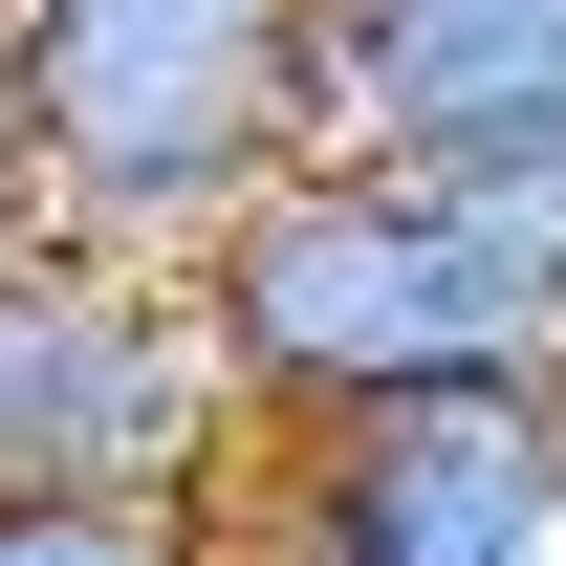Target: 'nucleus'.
I'll return each instance as SVG.
<instances>
[{
    "mask_svg": "<svg viewBox=\"0 0 566 566\" xmlns=\"http://www.w3.org/2000/svg\"><path fill=\"white\" fill-rule=\"evenodd\" d=\"M175 283H197V349L240 392V436L349 415V392H545V349H566V218L392 175V153H305Z\"/></svg>",
    "mask_w": 566,
    "mask_h": 566,
    "instance_id": "nucleus-1",
    "label": "nucleus"
},
{
    "mask_svg": "<svg viewBox=\"0 0 566 566\" xmlns=\"http://www.w3.org/2000/svg\"><path fill=\"white\" fill-rule=\"evenodd\" d=\"M0 109H22V218L109 262H197L240 197L327 153L305 0H0Z\"/></svg>",
    "mask_w": 566,
    "mask_h": 566,
    "instance_id": "nucleus-2",
    "label": "nucleus"
},
{
    "mask_svg": "<svg viewBox=\"0 0 566 566\" xmlns=\"http://www.w3.org/2000/svg\"><path fill=\"white\" fill-rule=\"evenodd\" d=\"M240 480V392L197 349V283L109 240H0V501H197Z\"/></svg>",
    "mask_w": 566,
    "mask_h": 566,
    "instance_id": "nucleus-3",
    "label": "nucleus"
},
{
    "mask_svg": "<svg viewBox=\"0 0 566 566\" xmlns=\"http://www.w3.org/2000/svg\"><path fill=\"white\" fill-rule=\"evenodd\" d=\"M240 566H566L545 392H349V415L240 436L218 480Z\"/></svg>",
    "mask_w": 566,
    "mask_h": 566,
    "instance_id": "nucleus-4",
    "label": "nucleus"
},
{
    "mask_svg": "<svg viewBox=\"0 0 566 566\" xmlns=\"http://www.w3.org/2000/svg\"><path fill=\"white\" fill-rule=\"evenodd\" d=\"M305 66H327V153L566 218V0H305Z\"/></svg>",
    "mask_w": 566,
    "mask_h": 566,
    "instance_id": "nucleus-5",
    "label": "nucleus"
},
{
    "mask_svg": "<svg viewBox=\"0 0 566 566\" xmlns=\"http://www.w3.org/2000/svg\"><path fill=\"white\" fill-rule=\"evenodd\" d=\"M0 566H218L197 501H0Z\"/></svg>",
    "mask_w": 566,
    "mask_h": 566,
    "instance_id": "nucleus-6",
    "label": "nucleus"
},
{
    "mask_svg": "<svg viewBox=\"0 0 566 566\" xmlns=\"http://www.w3.org/2000/svg\"><path fill=\"white\" fill-rule=\"evenodd\" d=\"M0 240H22V109H0Z\"/></svg>",
    "mask_w": 566,
    "mask_h": 566,
    "instance_id": "nucleus-7",
    "label": "nucleus"
},
{
    "mask_svg": "<svg viewBox=\"0 0 566 566\" xmlns=\"http://www.w3.org/2000/svg\"><path fill=\"white\" fill-rule=\"evenodd\" d=\"M545 458H566V349H545Z\"/></svg>",
    "mask_w": 566,
    "mask_h": 566,
    "instance_id": "nucleus-8",
    "label": "nucleus"
},
{
    "mask_svg": "<svg viewBox=\"0 0 566 566\" xmlns=\"http://www.w3.org/2000/svg\"><path fill=\"white\" fill-rule=\"evenodd\" d=\"M218 566H240V545H218Z\"/></svg>",
    "mask_w": 566,
    "mask_h": 566,
    "instance_id": "nucleus-9",
    "label": "nucleus"
}]
</instances>
